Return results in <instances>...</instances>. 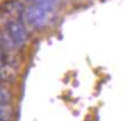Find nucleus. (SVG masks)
<instances>
[{
  "instance_id": "f03ea898",
  "label": "nucleus",
  "mask_w": 124,
  "mask_h": 121,
  "mask_svg": "<svg viewBox=\"0 0 124 121\" xmlns=\"http://www.w3.org/2000/svg\"><path fill=\"white\" fill-rule=\"evenodd\" d=\"M50 13L43 10L42 8L35 6V5H30L27 8H25L24 12V19L31 27L35 30H42L49 23V17Z\"/></svg>"
},
{
  "instance_id": "0eeeda50",
  "label": "nucleus",
  "mask_w": 124,
  "mask_h": 121,
  "mask_svg": "<svg viewBox=\"0 0 124 121\" xmlns=\"http://www.w3.org/2000/svg\"><path fill=\"white\" fill-rule=\"evenodd\" d=\"M7 61H8V57H7V53H6V50L0 46V67L6 64Z\"/></svg>"
},
{
  "instance_id": "39448f33",
  "label": "nucleus",
  "mask_w": 124,
  "mask_h": 121,
  "mask_svg": "<svg viewBox=\"0 0 124 121\" xmlns=\"http://www.w3.org/2000/svg\"><path fill=\"white\" fill-rule=\"evenodd\" d=\"M31 5H35L48 13L55 12L59 6V0H32Z\"/></svg>"
},
{
  "instance_id": "7ed1b4c3",
  "label": "nucleus",
  "mask_w": 124,
  "mask_h": 121,
  "mask_svg": "<svg viewBox=\"0 0 124 121\" xmlns=\"http://www.w3.org/2000/svg\"><path fill=\"white\" fill-rule=\"evenodd\" d=\"M5 32L14 43L16 49H21L27 41V31L22 20H13L5 26Z\"/></svg>"
},
{
  "instance_id": "423d86ee",
  "label": "nucleus",
  "mask_w": 124,
  "mask_h": 121,
  "mask_svg": "<svg viewBox=\"0 0 124 121\" xmlns=\"http://www.w3.org/2000/svg\"><path fill=\"white\" fill-rule=\"evenodd\" d=\"M11 97L13 96L10 91L5 86L0 85V104H10Z\"/></svg>"
},
{
  "instance_id": "20e7f679",
  "label": "nucleus",
  "mask_w": 124,
  "mask_h": 121,
  "mask_svg": "<svg viewBox=\"0 0 124 121\" xmlns=\"http://www.w3.org/2000/svg\"><path fill=\"white\" fill-rule=\"evenodd\" d=\"M17 67L14 62L7 61L5 64L0 67V79L2 83H10L14 82L17 77Z\"/></svg>"
},
{
  "instance_id": "f257e3e1",
  "label": "nucleus",
  "mask_w": 124,
  "mask_h": 121,
  "mask_svg": "<svg viewBox=\"0 0 124 121\" xmlns=\"http://www.w3.org/2000/svg\"><path fill=\"white\" fill-rule=\"evenodd\" d=\"M25 7L21 0H6L0 5V25L6 26L13 20H22Z\"/></svg>"
}]
</instances>
